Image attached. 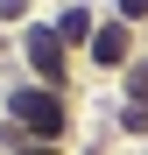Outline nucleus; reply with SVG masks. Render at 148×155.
I'll use <instances>...</instances> for the list:
<instances>
[{
    "instance_id": "5",
    "label": "nucleus",
    "mask_w": 148,
    "mask_h": 155,
    "mask_svg": "<svg viewBox=\"0 0 148 155\" xmlns=\"http://www.w3.org/2000/svg\"><path fill=\"white\" fill-rule=\"evenodd\" d=\"M113 134H120V141H148V106L113 99Z\"/></svg>"
},
{
    "instance_id": "4",
    "label": "nucleus",
    "mask_w": 148,
    "mask_h": 155,
    "mask_svg": "<svg viewBox=\"0 0 148 155\" xmlns=\"http://www.w3.org/2000/svg\"><path fill=\"white\" fill-rule=\"evenodd\" d=\"M99 0H64V7H49V28L64 35V49L71 57H85V42H92V28H99Z\"/></svg>"
},
{
    "instance_id": "6",
    "label": "nucleus",
    "mask_w": 148,
    "mask_h": 155,
    "mask_svg": "<svg viewBox=\"0 0 148 155\" xmlns=\"http://www.w3.org/2000/svg\"><path fill=\"white\" fill-rule=\"evenodd\" d=\"M35 14H42V0H0V28H7V35H14V28H28Z\"/></svg>"
},
{
    "instance_id": "1",
    "label": "nucleus",
    "mask_w": 148,
    "mask_h": 155,
    "mask_svg": "<svg viewBox=\"0 0 148 155\" xmlns=\"http://www.w3.org/2000/svg\"><path fill=\"white\" fill-rule=\"evenodd\" d=\"M0 120H7L21 141L64 148L71 127H78V99L57 92V85H35V78H14V85H0Z\"/></svg>"
},
{
    "instance_id": "2",
    "label": "nucleus",
    "mask_w": 148,
    "mask_h": 155,
    "mask_svg": "<svg viewBox=\"0 0 148 155\" xmlns=\"http://www.w3.org/2000/svg\"><path fill=\"white\" fill-rule=\"evenodd\" d=\"M14 64H21V78H35V85H57V92H71L78 85V57L64 49V35L49 28V14H35L28 28H14Z\"/></svg>"
},
{
    "instance_id": "8",
    "label": "nucleus",
    "mask_w": 148,
    "mask_h": 155,
    "mask_svg": "<svg viewBox=\"0 0 148 155\" xmlns=\"http://www.w3.org/2000/svg\"><path fill=\"white\" fill-rule=\"evenodd\" d=\"M14 155H64V148H49V141H21Z\"/></svg>"
},
{
    "instance_id": "9",
    "label": "nucleus",
    "mask_w": 148,
    "mask_h": 155,
    "mask_svg": "<svg viewBox=\"0 0 148 155\" xmlns=\"http://www.w3.org/2000/svg\"><path fill=\"white\" fill-rule=\"evenodd\" d=\"M0 57H14V35H7V28H0Z\"/></svg>"
},
{
    "instance_id": "10",
    "label": "nucleus",
    "mask_w": 148,
    "mask_h": 155,
    "mask_svg": "<svg viewBox=\"0 0 148 155\" xmlns=\"http://www.w3.org/2000/svg\"><path fill=\"white\" fill-rule=\"evenodd\" d=\"M49 7H64V0H49Z\"/></svg>"
},
{
    "instance_id": "7",
    "label": "nucleus",
    "mask_w": 148,
    "mask_h": 155,
    "mask_svg": "<svg viewBox=\"0 0 148 155\" xmlns=\"http://www.w3.org/2000/svg\"><path fill=\"white\" fill-rule=\"evenodd\" d=\"M106 14H120L127 28H141V35H148V0H106Z\"/></svg>"
},
{
    "instance_id": "3",
    "label": "nucleus",
    "mask_w": 148,
    "mask_h": 155,
    "mask_svg": "<svg viewBox=\"0 0 148 155\" xmlns=\"http://www.w3.org/2000/svg\"><path fill=\"white\" fill-rule=\"evenodd\" d=\"M141 49H148V42H141V28H127L120 14H99V28H92V42H85V57H78V64H85L92 78H120Z\"/></svg>"
}]
</instances>
